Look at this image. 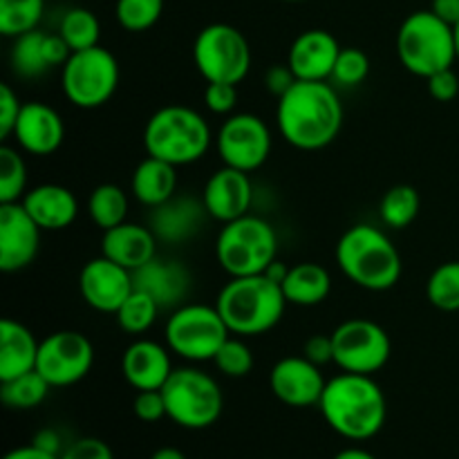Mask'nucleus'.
<instances>
[{
  "label": "nucleus",
  "mask_w": 459,
  "mask_h": 459,
  "mask_svg": "<svg viewBox=\"0 0 459 459\" xmlns=\"http://www.w3.org/2000/svg\"><path fill=\"white\" fill-rule=\"evenodd\" d=\"M134 417L139 421H146V424H155V421L164 420L166 415V402L161 390H139L137 397L133 403Z\"/></svg>",
  "instance_id": "obj_41"
},
{
  "label": "nucleus",
  "mask_w": 459,
  "mask_h": 459,
  "mask_svg": "<svg viewBox=\"0 0 459 459\" xmlns=\"http://www.w3.org/2000/svg\"><path fill=\"white\" fill-rule=\"evenodd\" d=\"M334 363L341 372L354 375H375L393 354V341L379 323L370 318H350L343 321L334 332Z\"/></svg>",
  "instance_id": "obj_12"
},
{
  "label": "nucleus",
  "mask_w": 459,
  "mask_h": 459,
  "mask_svg": "<svg viewBox=\"0 0 459 459\" xmlns=\"http://www.w3.org/2000/svg\"><path fill=\"white\" fill-rule=\"evenodd\" d=\"M39 348L40 341H36L30 327L13 318H3L0 323V381L36 370Z\"/></svg>",
  "instance_id": "obj_26"
},
{
  "label": "nucleus",
  "mask_w": 459,
  "mask_h": 459,
  "mask_svg": "<svg viewBox=\"0 0 459 459\" xmlns=\"http://www.w3.org/2000/svg\"><path fill=\"white\" fill-rule=\"evenodd\" d=\"M303 357L316 366L334 363V341L332 334H312L303 345Z\"/></svg>",
  "instance_id": "obj_46"
},
{
  "label": "nucleus",
  "mask_w": 459,
  "mask_h": 459,
  "mask_svg": "<svg viewBox=\"0 0 459 459\" xmlns=\"http://www.w3.org/2000/svg\"><path fill=\"white\" fill-rule=\"evenodd\" d=\"M43 12L45 0H0V34L16 39L36 30Z\"/></svg>",
  "instance_id": "obj_33"
},
{
  "label": "nucleus",
  "mask_w": 459,
  "mask_h": 459,
  "mask_svg": "<svg viewBox=\"0 0 459 459\" xmlns=\"http://www.w3.org/2000/svg\"><path fill=\"white\" fill-rule=\"evenodd\" d=\"M157 242L160 240H157L151 227H143V224H134L126 220L119 227L103 231L101 255L110 258L112 263L121 264V267L130 269V272H134V269L143 267V264L155 258Z\"/></svg>",
  "instance_id": "obj_24"
},
{
  "label": "nucleus",
  "mask_w": 459,
  "mask_h": 459,
  "mask_svg": "<svg viewBox=\"0 0 459 459\" xmlns=\"http://www.w3.org/2000/svg\"><path fill=\"white\" fill-rule=\"evenodd\" d=\"M218 152L224 166L254 173L272 155V133L258 115L236 112L218 130Z\"/></svg>",
  "instance_id": "obj_14"
},
{
  "label": "nucleus",
  "mask_w": 459,
  "mask_h": 459,
  "mask_svg": "<svg viewBox=\"0 0 459 459\" xmlns=\"http://www.w3.org/2000/svg\"><path fill=\"white\" fill-rule=\"evenodd\" d=\"M169 352V345H161L157 341H134L121 357L124 379L137 393L139 390H161L175 370Z\"/></svg>",
  "instance_id": "obj_23"
},
{
  "label": "nucleus",
  "mask_w": 459,
  "mask_h": 459,
  "mask_svg": "<svg viewBox=\"0 0 459 459\" xmlns=\"http://www.w3.org/2000/svg\"><path fill=\"white\" fill-rule=\"evenodd\" d=\"M213 363L224 377L240 379V377H247L254 370V352H251L245 341L229 336L222 348L218 350V354H215Z\"/></svg>",
  "instance_id": "obj_39"
},
{
  "label": "nucleus",
  "mask_w": 459,
  "mask_h": 459,
  "mask_svg": "<svg viewBox=\"0 0 459 459\" xmlns=\"http://www.w3.org/2000/svg\"><path fill=\"white\" fill-rule=\"evenodd\" d=\"M166 402V415L173 424L188 430H202L220 420L224 397L220 384L197 368H175L161 388Z\"/></svg>",
  "instance_id": "obj_8"
},
{
  "label": "nucleus",
  "mask_w": 459,
  "mask_h": 459,
  "mask_svg": "<svg viewBox=\"0 0 459 459\" xmlns=\"http://www.w3.org/2000/svg\"><path fill=\"white\" fill-rule=\"evenodd\" d=\"M426 81H429V92L435 101L448 103L459 94V76L455 74L453 67L437 72V74L429 76Z\"/></svg>",
  "instance_id": "obj_45"
},
{
  "label": "nucleus",
  "mask_w": 459,
  "mask_h": 459,
  "mask_svg": "<svg viewBox=\"0 0 459 459\" xmlns=\"http://www.w3.org/2000/svg\"><path fill=\"white\" fill-rule=\"evenodd\" d=\"M79 291L85 305L101 314H117L134 291L133 272L106 255L88 260L79 273Z\"/></svg>",
  "instance_id": "obj_15"
},
{
  "label": "nucleus",
  "mask_w": 459,
  "mask_h": 459,
  "mask_svg": "<svg viewBox=\"0 0 459 459\" xmlns=\"http://www.w3.org/2000/svg\"><path fill=\"white\" fill-rule=\"evenodd\" d=\"M325 384L327 381L323 377L321 366L305 359L303 354L281 359L269 372L272 393L276 394L278 402L291 408L318 406Z\"/></svg>",
  "instance_id": "obj_17"
},
{
  "label": "nucleus",
  "mask_w": 459,
  "mask_h": 459,
  "mask_svg": "<svg viewBox=\"0 0 459 459\" xmlns=\"http://www.w3.org/2000/svg\"><path fill=\"white\" fill-rule=\"evenodd\" d=\"M282 294L287 303L299 307H316L325 303L332 291V276L325 267L316 263H299L290 267L282 281Z\"/></svg>",
  "instance_id": "obj_28"
},
{
  "label": "nucleus",
  "mask_w": 459,
  "mask_h": 459,
  "mask_svg": "<svg viewBox=\"0 0 459 459\" xmlns=\"http://www.w3.org/2000/svg\"><path fill=\"white\" fill-rule=\"evenodd\" d=\"M160 312V303H157L152 296H148L146 291L142 290H134L133 294L126 299V303L117 309L115 316L124 332H128V334H143V332H148L155 325Z\"/></svg>",
  "instance_id": "obj_35"
},
{
  "label": "nucleus",
  "mask_w": 459,
  "mask_h": 459,
  "mask_svg": "<svg viewBox=\"0 0 459 459\" xmlns=\"http://www.w3.org/2000/svg\"><path fill=\"white\" fill-rule=\"evenodd\" d=\"M40 231L21 202L0 204V269L16 273L39 255Z\"/></svg>",
  "instance_id": "obj_16"
},
{
  "label": "nucleus",
  "mask_w": 459,
  "mask_h": 459,
  "mask_svg": "<svg viewBox=\"0 0 459 459\" xmlns=\"http://www.w3.org/2000/svg\"><path fill=\"white\" fill-rule=\"evenodd\" d=\"M164 13V0H117L115 18L126 31H148Z\"/></svg>",
  "instance_id": "obj_38"
},
{
  "label": "nucleus",
  "mask_w": 459,
  "mask_h": 459,
  "mask_svg": "<svg viewBox=\"0 0 459 459\" xmlns=\"http://www.w3.org/2000/svg\"><path fill=\"white\" fill-rule=\"evenodd\" d=\"M21 204L43 231H63L79 215L74 193L61 184H40L30 188Z\"/></svg>",
  "instance_id": "obj_25"
},
{
  "label": "nucleus",
  "mask_w": 459,
  "mask_h": 459,
  "mask_svg": "<svg viewBox=\"0 0 459 459\" xmlns=\"http://www.w3.org/2000/svg\"><path fill=\"white\" fill-rule=\"evenodd\" d=\"M166 345L184 361H213L231 330L218 307L202 303H184L166 321Z\"/></svg>",
  "instance_id": "obj_9"
},
{
  "label": "nucleus",
  "mask_w": 459,
  "mask_h": 459,
  "mask_svg": "<svg viewBox=\"0 0 459 459\" xmlns=\"http://www.w3.org/2000/svg\"><path fill=\"white\" fill-rule=\"evenodd\" d=\"M22 110V101L13 92L9 83H0V137L9 139L16 128L18 115Z\"/></svg>",
  "instance_id": "obj_43"
},
{
  "label": "nucleus",
  "mask_w": 459,
  "mask_h": 459,
  "mask_svg": "<svg viewBox=\"0 0 459 459\" xmlns=\"http://www.w3.org/2000/svg\"><path fill=\"white\" fill-rule=\"evenodd\" d=\"M215 255L231 278L264 273L278 255L276 229L258 215H242L220 229Z\"/></svg>",
  "instance_id": "obj_7"
},
{
  "label": "nucleus",
  "mask_w": 459,
  "mask_h": 459,
  "mask_svg": "<svg viewBox=\"0 0 459 459\" xmlns=\"http://www.w3.org/2000/svg\"><path fill=\"white\" fill-rule=\"evenodd\" d=\"M276 124L290 146L321 151L343 128V103L327 81H296L278 97Z\"/></svg>",
  "instance_id": "obj_1"
},
{
  "label": "nucleus",
  "mask_w": 459,
  "mask_h": 459,
  "mask_svg": "<svg viewBox=\"0 0 459 459\" xmlns=\"http://www.w3.org/2000/svg\"><path fill=\"white\" fill-rule=\"evenodd\" d=\"M318 408L327 426L352 442H366L379 435L388 415L381 385L372 379V375L354 372H341L327 381Z\"/></svg>",
  "instance_id": "obj_2"
},
{
  "label": "nucleus",
  "mask_w": 459,
  "mask_h": 459,
  "mask_svg": "<svg viewBox=\"0 0 459 459\" xmlns=\"http://www.w3.org/2000/svg\"><path fill=\"white\" fill-rule=\"evenodd\" d=\"M143 148L151 157L173 166L200 161L211 148V126L188 106H164L146 121Z\"/></svg>",
  "instance_id": "obj_5"
},
{
  "label": "nucleus",
  "mask_w": 459,
  "mask_h": 459,
  "mask_svg": "<svg viewBox=\"0 0 459 459\" xmlns=\"http://www.w3.org/2000/svg\"><path fill=\"white\" fill-rule=\"evenodd\" d=\"M430 12L451 27H455L459 22V0H433Z\"/></svg>",
  "instance_id": "obj_48"
},
{
  "label": "nucleus",
  "mask_w": 459,
  "mask_h": 459,
  "mask_svg": "<svg viewBox=\"0 0 459 459\" xmlns=\"http://www.w3.org/2000/svg\"><path fill=\"white\" fill-rule=\"evenodd\" d=\"M334 459H377L372 453L363 451V448H345V451L336 453Z\"/></svg>",
  "instance_id": "obj_52"
},
{
  "label": "nucleus",
  "mask_w": 459,
  "mask_h": 459,
  "mask_svg": "<svg viewBox=\"0 0 459 459\" xmlns=\"http://www.w3.org/2000/svg\"><path fill=\"white\" fill-rule=\"evenodd\" d=\"M88 213L99 229L108 231L128 218V195L117 184H99L88 200Z\"/></svg>",
  "instance_id": "obj_29"
},
{
  "label": "nucleus",
  "mask_w": 459,
  "mask_h": 459,
  "mask_svg": "<svg viewBox=\"0 0 459 459\" xmlns=\"http://www.w3.org/2000/svg\"><path fill=\"white\" fill-rule=\"evenodd\" d=\"M285 3H305V0H285Z\"/></svg>",
  "instance_id": "obj_55"
},
{
  "label": "nucleus",
  "mask_w": 459,
  "mask_h": 459,
  "mask_svg": "<svg viewBox=\"0 0 459 459\" xmlns=\"http://www.w3.org/2000/svg\"><path fill=\"white\" fill-rule=\"evenodd\" d=\"M134 290L146 291L161 309H178L191 291V273L178 260L152 258L133 272Z\"/></svg>",
  "instance_id": "obj_22"
},
{
  "label": "nucleus",
  "mask_w": 459,
  "mask_h": 459,
  "mask_svg": "<svg viewBox=\"0 0 459 459\" xmlns=\"http://www.w3.org/2000/svg\"><path fill=\"white\" fill-rule=\"evenodd\" d=\"M130 188L137 202L148 209H155L178 195V166L148 155L134 169Z\"/></svg>",
  "instance_id": "obj_27"
},
{
  "label": "nucleus",
  "mask_w": 459,
  "mask_h": 459,
  "mask_svg": "<svg viewBox=\"0 0 459 459\" xmlns=\"http://www.w3.org/2000/svg\"><path fill=\"white\" fill-rule=\"evenodd\" d=\"M420 206L421 200L417 188L408 186V184H397V186L388 188L385 195L381 197V222L388 229H406L420 215Z\"/></svg>",
  "instance_id": "obj_31"
},
{
  "label": "nucleus",
  "mask_w": 459,
  "mask_h": 459,
  "mask_svg": "<svg viewBox=\"0 0 459 459\" xmlns=\"http://www.w3.org/2000/svg\"><path fill=\"white\" fill-rule=\"evenodd\" d=\"M336 264L348 281L368 291H388L402 278V255L372 224H354L336 242Z\"/></svg>",
  "instance_id": "obj_3"
},
{
  "label": "nucleus",
  "mask_w": 459,
  "mask_h": 459,
  "mask_svg": "<svg viewBox=\"0 0 459 459\" xmlns=\"http://www.w3.org/2000/svg\"><path fill=\"white\" fill-rule=\"evenodd\" d=\"M49 388L52 385L43 379V375L39 370H31L27 375L0 381V399L4 406L13 411H31L45 402Z\"/></svg>",
  "instance_id": "obj_30"
},
{
  "label": "nucleus",
  "mask_w": 459,
  "mask_h": 459,
  "mask_svg": "<svg viewBox=\"0 0 459 459\" xmlns=\"http://www.w3.org/2000/svg\"><path fill=\"white\" fill-rule=\"evenodd\" d=\"M453 31H455V49H457V61H459V22L453 27Z\"/></svg>",
  "instance_id": "obj_54"
},
{
  "label": "nucleus",
  "mask_w": 459,
  "mask_h": 459,
  "mask_svg": "<svg viewBox=\"0 0 459 459\" xmlns=\"http://www.w3.org/2000/svg\"><path fill=\"white\" fill-rule=\"evenodd\" d=\"M27 193V166L21 152L0 146V204L21 202Z\"/></svg>",
  "instance_id": "obj_37"
},
{
  "label": "nucleus",
  "mask_w": 459,
  "mask_h": 459,
  "mask_svg": "<svg viewBox=\"0 0 459 459\" xmlns=\"http://www.w3.org/2000/svg\"><path fill=\"white\" fill-rule=\"evenodd\" d=\"M34 446L43 448V451L52 453V455H58L61 457L63 448H61V439H58V435L54 433V430H40V433H36L34 437Z\"/></svg>",
  "instance_id": "obj_49"
},
{
  "label": "nucleus",
  "mask_w": 459,
  "mask_h": 459,
  "mask_svg": "<svg viewBox=\"0 0 459 459\" xmlns=\"http://www.w3.org/2000/svg\"><path fill=\"white\" fill-rule=\"evenodd\" d=\"M58 459H115V455H112V448L103 439L83 437L63 448Z\"/></svg>",
  "instance_id": "obj_44"
},
{
  "label": "nucleus",
  "mask_w": 459,
  "mask_h": 459,
  "mask_svg": "<svg viewBox=\"0 0 459 459\" xmlns=\"http://www.w3.org/2000/svg\"><path fill=\"white\" fill-rule=\"evenodd\" d=\"M204 103L213 115H233L238 103V90L233 83H206Z\"/></svg>",
  "instance_id": "obj_42"
},
{
  "label": "nucleus",
  "mask_w": 459,
  "mask_h": 459,
  "mask_svg": "<svg viewBox=\"0 0 459 459\" xmlns=\"http://www.w3.org/2000/svg\"><path fill=\"white\" fill-rule=\"evenodd\" d=\"M58 34L63 36L72 52H81V49H90L99 45V36H101V22H99L97 13L90 12L85 7H72L67 9L65 16L61 18L58 25Z\"/></svg>",
  "instance_id": "obj_32"
},
{
  "label": "nucleus",
  "mask_w": 459,
  "mask_h": 459,
  "mask_svg": "<svg viewBox=\"0 0 459 459\" xmlns=\"http://www.w3.org/2000/svg\"><path fill=\"white\" fill-rule=\"evenodd\" d=\"M202 202H204L209 218L222 224L247 215L251 209V202H254V186H251L249 173L231 169V166H222L206 179Z\"/></svg>",
  "instance_id": "obj_18"
},
{
  "label": "nucleus",
  "mask_w": 459,
  "mask_h": 459,
  "mask_svg": "<svg viewBox=\"0 0 459 459\" xmlns=\"http://www.w3.org/2000/svg\"><path fill=\"white\" fill-rule=\"evenodd\" d=\"M296 81L299 79H296L290 65H273L269 67V72L264 74V85H267L269 92H273L276 97H282Z\"/></svg>",
  "instance_id": "obj_47"
},
{
  "label": "nucleus",
  "mask_w": 459,
  "mask_h": 459,
  "mask_svg": "<svg viewBox=\"0 0 459 459\" xmlns=\"http://www.w3.org/2000/svg\"><path fill=\"white\" fill-rule=\"evenodd\" d=\"M94 366V345L81 332L61 330L45 336L39 348L36 370L52 388H67L90 375Z\"/></svg>",
  "instance_id": "obj_13"
},
{
  "label": "nucleus",
  "mask_w": 459,
  "mask_h": 459,
  "mask_svg": "<svg viewBox=\"0 0 459 459\" xmlns=\"http://www.w3.org/2000/svg\"><path fill=\"white\" fill-rule=\"evenodd\" d=\"M3 459H58V455H52V453H48V451H43V448L30 444V446L13 448V451H9Z\"/></svg>",
  "instance_id": "obj_50"
},
{
  "label": "nucleus",
  "mask_w": 459,
  "mask_h": 459,
  "mask_svg": "<svg viewBox=\"0 0 459 459\" xmlns=\"http://www.w3.org/2000/svg\"><path fill=\"white\" fill-rule=\"evenodd\" d=\"M193 61L206 83L238 85L249 74V40L238 27L229 22H211L195 36Z\"/></svg>",
  "instance_id": "obj_11"
},
{
  "label": "nucleus",
  "mask_w": 459,
  "mask_h": 459,
  "mask_svg": "<svg viewBox=\"0 0 459 459\" xmlns=\"http://www.w3.org/2000/svg\"><path fill=\"white\" fill-rule=\"evenodd\" d=\"M18 146L36 157H48L61 148L65 139V124L52 106L43 101L22 103L13 128Z\"/></svg>",
  "instance_id": "obj_19"
},
{
  "label": "nucleus",
  "mask_w": 459,
  "mask_h": 459,
  "mask_svg": "<svg viewBox=\"0 0 459 459\" xmlns=\"http://www.w3.org/2000/svg\"><path fill=\"white\" fill-rule=\"evenodd\" d=\"M368 72H370V58H368V54L359 48H343L339 58H336V65L330 81H334L336 85H343V88H352V85H359L366 81Z\"/></svg>",
  "instance_id": "obj_40"
},
{
  "label": "nucleus",
  "mask_w": 459,
  "mask_h": 459,
  "mask_svg": "<svg viewBox=\"0 0 459 459\" xmlns=\"http://www.w3.org/2000/svg\"><path fill=\"white\" fill-rule=\"evenodd\" d=\"M206 218L209 213L204 209V202H197L191 195H173L169 202L151 209L148 227L152 229L160 242L182 245L202 231Z\"/></svg>",
  "instance_id": "obj_21"
},
{
  "label": "nucleus",
  "mask_w": 459,
  "mask_h": 459,
  "mask_svg": "<svg viewBox=\"0 0 459 459\" xmlns=\"http://www.w3.org/2000/svg\"><path fill=\"white\" fill-rule=\"evenodd\" d=\"M151 459H186L179 448H173V446H164V448H157L155 453H152Z\"/></svg>",
  "instance_id": "obj_53"
},
{
  "label": "nucleus",
  "mask_w": 459,
  "mask_h": 459,
  "mask_svg": "<svg viewBox=\"0 0 459 459\" xmlns=\"http://www.w3.org/2000/svg\"><path fill=\"white\" fill-rule=\"evenodd\" d=\"M287 272H290V267H287V264H282L281 260L276 258L272 264H269V269H267V272H264V276H269L273 282L282 285V281H285V278H287Z\"/></svg>",
  "instance_id": "obj_51"
},
{
  "label": "nucleus",
  "mask_w": 459,
  "mask_h": 459,
  "mask_svg": "<svg viewBox=\"0 0 459 459\" xmlns=\"http://www.w3.org/2000/svg\"><path fill=\"white\" fill-rule=\"evenodd\" d=\"M426 299L442 312H459V260L444 263L426 282Z\"/></svg>",
  "instance_id": "obj_36"
},
{
  "label": "nucleus",
  "mask_w": 459,
  "mask_h": 459,
  "mask_svg": "<svg viewBox=\"0 0 459 459\" xmlns=\"http://www.w3.org/2000/svg\"><path fill=\"white\" fill-rule=\"evenodd\" d=\"M43 39L45 31L39 30H31L27 34H21L13 39L12 65L16 70V74L25 76V79H34V76H40L48 70H52L48 58H45Z\"/></svg>",
  "instance_id": "obj_34"
},
{
  "label": "nucleus",
  "mask_w": 459,
  "mask_h": 459,
  "mask_svg": "<svg viewBox=\"0 0 459 459\" xmlns=\"http://www.w3.org/2000/svg\"><path fill=\"white\" fill-rule=\"evenodd\" d=\"M341 49L343 48L330 31L307 30L291 43L287 65L299 81H330Z\"/></svg>",
  "instance_id": "obj_20"
},
{
  "label": "nucleus",
  "mask_w": 459,
  "mask_h": 459,
  "mask_svg": "<svg viewBox=\"0 0 459 459\" xmlns=\"http://www.w3.org/2000/svg\"><path fill=\"white\" fill-rule=\"evenodd\" d=\"M397 54L411 74L429 79L457 61L455 31L430 9L411 13L397 31Z\"/></svg>",
  "instance_id": "obj_6"
},
{
  "label": "nucleus",
  "mask_w": 459,
  "mask_h": 459,
  "mask_svg": "<svg viewBox=\"0 0 459 459\" xmlns=\"http://www.w3.org/2000/svg\"><path fill=\"white\" fill-rule=\"evenodd\" d=\"M287 305L282 287L264 273L231 278L215 300L231 334L238 336H258L273 330Z\"/></svg>",
  "instance_id": "obj_4"
},
{
  "label": "nucleus",
  "mask_w": 459,
  "mask_h": 459,
  "mask_svg": "<svg viewBox=\"0 0 459 459\" xmlns=\"http://www.w3.org/2000/svg\"><path fill=\"white\" fill-rule=\"evenodd\" d=\"M119 85V63L110 49L94 45L72 52L61 67V88L67 101L83 110L106 106Z\"/></svg>",
  "instance_id": "obj_10"
}]
</instances>
